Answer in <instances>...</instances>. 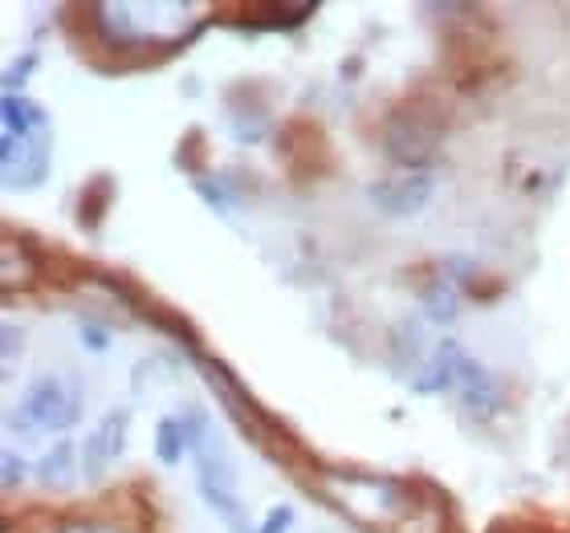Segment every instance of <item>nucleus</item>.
Instances as JSON below:
<instances>
[{"mask_svg": "<svg viewBox=\"0 0 570 533\" xmlns=\"http://www.w3.org/2000/svg\"><path fill=\"white\" fill-rule=\"evenodd\" d=\"M440 135H444V127H440L436 110L407 102V107L392 110V119L383 127V147L400 167H428V159L440 147Z\"/></svg>", "mask_w": 570, "mask_h": 533, "instance_id": "1", "label": "nucleus"}, {"mask_svg": "<svg viewBox=\"0 0 570 533\" xmlns=\"http://www.w3.org/2000/svg\"><path fill=\"white\" fill-rule=\"evenodd\" d=\"M17 412L24 415V436H33V432H58V427L78 424L82 395H78V387L58 379V375H41V379L29 383V392H24Z\"/></svg>", "mask_w": 570, "mask_h": 533, "instance_id": "2", "label": "nucleus"}, {"mask_svg": "<svg viewBox=\"0 0 570 533\" xmlns=\"http://www.w3.org/2000/svg\"><path fill=\"white\" fill-rule=\"evenodd\" d=\"M444 355H449V367H452V395L469 407L473 415H493L501 407V383L493 379V371L481 363V358L464 355L461 346L444 338Z\"/></svg>", "mask_w": 570, "mask_h": 533, "instance_id": "3", "label": "nucleus"}, {"mask_svg": "<svg viewBox=\"0 0 570 533\" xmlns=\"http://www.w3.org/2000/svg\"><path fill=\"white\" fill-rule=\"evenodd\" d=\"M436 179L428 167H400L395 176L371 184V204L387 216H416L428 200H432Z\"/></svg>", "mask_w": 570, "mask_h": 533, "instance_id": "4", "label": "nucleus"}, {"mask_svg": "<svg viewBox=\"0 0 570 533\" xmlns=\"http://www.w3.org/2000/svg\"><path fill=\"white\" fill-rule=\"evenodd\" d=\"M127 436H131V412L127 407H110L95 427L90 436L82 440V473L86 481H98L107 476V468L119 461L127 452Z\"/></svg>", "mask_w": 570, "mask_h": 533, "instance_id": "5", "label": "nucleus"}, {"mask_svg": "<svg viewBox=\"0 0 570 533\" xmlns=\"http://www.w3.org/2000/svg\"><path fill=\"white\" fill-rule=\"evenodd\" d=\"M0 167H4V184L17 188H37L49 171V131H37L29 139H0Z\"/></svg>", "mask_w": 570, "mask_h": 533, "instance_id": "6", "label": "nucleus"}, {"mask_svg": "<svg viewBox=\"0 0 570 533\" xmlns=\"http://www.w3.org/2000/svg\"><path fill=\"white\" fill-rule=\"evenodd\" d=\"M0 110H4V135H12V139H29L37 131H49L46 110L37 107V102H29V98L4 95V107Z\"/></svg>", "mask_w": 570, "mask_h": 533, "instance_id": "7", "label": "nucleus"}, {"mask_svg": "<svg viewBox=\"0 0 570 533\" xmlns=\"http://www.w3.org/2000/svg\"><path fill=\"white\" fill-rule=\"evenodd\" d=\"M73 473H78V452H73V444H66V440H58L53 448H46V456L37 461V481L49 488H66L73 481Z\"/></svg>", "mask_w": 570, "mask_h": 533, "instance_id": "8", "label": "nucleus"}, {"mask_svg": "<svg viewBox=\"0 0 570 533\" xmlns=\"http://www.w3.org/2000/svg\"><path fill=\"white\" fill-rule=\"evenodd\" d=\"M461 289L452 282H428L424 289H420V306H424L428 322H436V326H449L452 318H456V309H461Z\"/></svg>", "mask_w": 570, "mask_h": 533, "instance_id": "9", "label": "nucleus"}, {"mask_svg": "<svg viewBox=\"0 0 570 533\" xmlns=\"http://www.w3.org/2000/svg\"><path fill=\"white\" fill-rule=\"evenodd\" d=\"M314 12V4H282V0H269V4H257L249 12L253 29H294Z\"/></svg>", "mask_w": 570, "mask_h": 533, "instance_id": "10", "label": "nucleus"}, {"mask_svg": "<svg viewBox=\"0 0 570 533\" xmlns=\"http://www.w3.org/2000/svg\"><path fill=\"white\" fill-rule=\"evenodd\" d=\"M155 452L164 464H179V456L188 452V440H184V427H179V415H164L155 424Z\"/></svg>", "mask_w": 570, "mask_h": 533, "instance_id": "11", "label": "nucleus"}, {"mask_svg": "<svg viewBox=\"0 0 570 533\" xmlns=\"http://www.w3.org/2000/svg\"><path fill=\"white\" fill-rule=\"evenodd\" d=\"M33 70H37V53H24V58L12 61L9 70H4V95H17V90L33 78Z\"/></svg>", "mask_w": 570, "mask_h": 533, "instance_id": "12", "label": "nucleus"}, {"mask_svg": "<svg viewBox=\"0 0 570 533\" xmlns=\"http://www.w3.org/2000/svg\"><path fill=\"white\" fill-rule=\"evenodd\" d=\"M440 277L452 285H464L469 277H476V261H469V257H449V261H440Z\"/></svg>", "mask_w": 570, "mask_h": 533, "instance_id": "13", "label": "nucleus"}, {"mask_svg": "<svg viewBox=\"0 0 570 533\" xmlns=\"http://www.w3.org/2000/svg\"><path fill=\"white\" fill-rule=\"evenodd\" d=\"M78 338H82L86 351H95V355H107V346H110V334L98 326V322H82L78 326Z\"/></svg>", "mask_w": 570, "mask_h": 533, "instance_id": "14", "label": "nucleus"}, {"mask_svg": "<svg viewBox=\"0 0 570 533\" xmlns=\"http://www.w3.org/2000/svg\"><path fill=\"white\" fill-rule=\"evenodd\" d=\"M0 464H4V488H21L24 473H29V468H24V464H21V456H17V452H12V448H4V456H0Z\"/></svg>", "mask_w": 570, "mask_h": 533, "instance_id": "15", "label": "nucleus"}, {"mask_svg": "<svg viewBox=\"0 0 570 533\" xmlns=\"http://www.w3.org/2000/svg\"><path fill=\"white\" fill-rule=\"evenodd\" d=\"M289 530H294V510H289V505L269 510V517L262 522V533H289Z\"/></svg>", "mask_w": 570, "mask_h": 533, "instance_id": "16", "label": "nucleus"}, {"mask_svg": "<svg viewBox=\"0 0 570 533\" xmlns=\"http://www.w3.org/2000/svg\"><path fill=\"white\" fill-rule=\"evenodd\" d=\"M196 191H200L204 200L213 204L216 213H228V208H233V204H228V196H225V188H216L213 179H196Z\"/></svg>", "mask_w": 570, "mask_h": 533, "instance_id": "17", "label": "nucleus"}, {"mask_svg": "<svg viewBox=\"0 0 570 533\" xmlns=\"http://www.w3.org/2000/svg\"><path fill=\"white\" fill-rule=\"evenodd\" d=\"M17 351H21V334H17V326H4V367H12V358H17Z\"/></svg>", "mask_w": 570, "mask_h": 533, "instance_id": "18", "label": "nucleus"}, {"mask_svg": "<svg viewBox=\"0 0 570 533\" xmlns=\"http://www.w3.org/2000/svg\"><path fill=\"white\" fill-rule=\"evenodd\" d=\"M66 533H107L102 525H73V530H66Z\"/></svg>", "mask_w": 570, "mask_h": 533, "instance_id": "19", "label": "nucleus"}]
</instances>
